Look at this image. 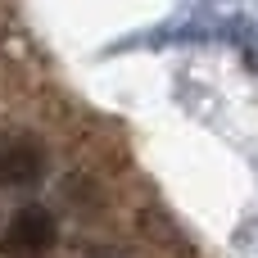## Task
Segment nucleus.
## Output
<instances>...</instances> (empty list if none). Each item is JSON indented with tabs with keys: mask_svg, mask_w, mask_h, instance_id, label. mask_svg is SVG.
I'll return each mask as SVG.
<instances>
[{
	"mask_svg": "<svg viewBox=\"0 0 258 258\" xmlns=\"http://www.w3.org/2000/svg\"><path fill=\"white\" fill-rule=\"evenodd\" d=\"M54 236H59L54 213L41 209V204H23L0 231V254L5 258H45L54 249Z\"/></svg>",
	"mask_w": 258,
	"mask_h": 258,
	"instance_id": "nucleus-1",
	"label": "nucleus"
},
{
	"mask_svg": "<svg viewBox=\"0 0 258 258\" xmlns=\"http://www.w3.org/2000/svg\"><path fill=\"white\" fill-rule=\"evenodd\" d=\"M41 172H45V159H41V150L32 141H9L0 150V186L23 190V186H36Z\"/></svg>",
	"mask_w": 258,
	"mask_h": 258,
	"instance_id": "nucleus-2",
	"label": "nucleus"
}]
</instances>
